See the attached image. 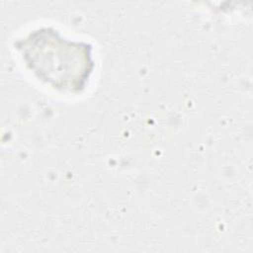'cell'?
Listing matches in <instances>:
<instances>
[{"instance_id": "cell-1", "label": "cell", "mask_w": 253, "mask_h": 253, "mask_svg": "<svg viewBox=\"0 0 253 253\" xmlns=\"http://www.w3.org/2000/svg\"><path fill=\"white\" fill-rule=\"evenodd\" d=\"M18 48L41 80L60 90L83 89L94 66L90 45L64 40L50 29L30 34Z\"/></svg>"}]
</instances>
